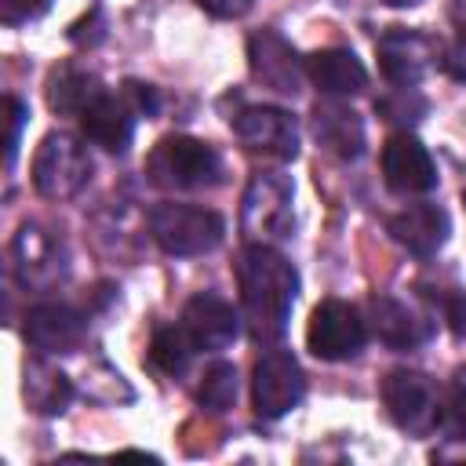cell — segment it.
Instances as JSON below:
<instances>
[{
  "label": "cell",
  "instance_id": "obj_1",
  "mask_svg": "<svg viewBox=\"0 0 466 466\" xmlns=\"http://www.w3.org/2000/svg\"><path fill=\"white\" fill-rule=\"evenodd\" d=\"M240 280V309L251 339L273 342L288 331L291 306L299 295L295 266L273 244H251L237 262Z\"/></svg>",
  "mask_w": 466,
  "mask_h": 466
},
{
  "label": "cell",
  "instance_id": "obj_11",
  "mask_svg": "<svg viewBox=\"0 0 466 466\" xmlns=\"http://www.w3.org/2000/svg\"><path fill=\"white\" fill-rule=\"evenodd\" d=\"M248 66L251 76L277 95H295L306 73V62L277 29H258L248 36Z\"/></svg>",
  "mask_w": 466,
  "mask_h": 466
},
{
  "label": "cell",
  "instance_id": "obj_24",
  "mask_svg": "<svg viewBox=\"0 0 466 466\" xmlns=\"http://www.w3.org/2000/svg\"><path fill=\"white\" fill-rule=\"evenodd\" d=\"M237 400V368L229 360H215L197 386V404L211 415H222L226 408H233Z\"/></svg>",
  "mask_w": 466,
  "mask_h": 466
},
{
  "label": "cell",
  "instance_id": "obj_34",
  "mask_svg": "<svg viewBox=\"0 0 466 466\" xmlns=\"http://www.w3.org/2000/svg\"><path fill=\"white\" fill-rule=\"evenodd\" d=\"M386 4H393V7H415L419 0H386Z\"/></svg>",
  "mask_w": 466,
  "mask_h": 466
},
{
  "label": "cell",
  "instance_id": "obj_28",
  "mask_svg": "<svg viewBox=\"0 0 466 466\" xmlns=\"http://www.w3.org/2000/svg\"><path fill=\"white\" fill-rule=\"evenodd\" d=\"M29 109L18 95H7V167L15 164V153H18V138H22V124H25Z\"/></svg>",
  "mask_w": 466,
  "mask_h": 466
},
{
  "label": "cell",
  "instance_id": "obj_18",
  "mask_svg": "<svg viewBox=\"0 0 466 466\" xmlns=\"http://www.w3.org/2000/svg\"><path fill=\"white\" fill-rule=\"evenodd\" d=\"M313 138L324 153L339 160H357L364 153V120L357 109L342 102H317L313 106Z\"/></svg>",
  "mask_w": 466,
  "mask_h": 466
},
{
  "label": "cell",
  "instance_id": "obj_5",
  "mask_svg": "<svg viewBox=\"0 0 466 466\" xmlns=\"http://www.w3.org/2000/svg\"><path fill=\"white\" fill-rule=\"evenodd\" d=\"M91 153L87 146L69 131L44 135L36 157H33V186L47 200H69L91 182Z\"/></svg>",
  "mask_w": 466,
  "mask_h": 466
},
{
  "label": "cell",
  "instance_id": "obj_26",
  "mask_svg": "<svg viewBox=\"0 0 466 466\" xmlns=\"http://www.w3.org/2000/svg\"><path fill=\"white\" fill-rule=\"evenodd\" d=\"M441 426L451 437L466 441V364L455 368V375H451V386H448V397H444V411H441Z\"/></svg>",
  "mask_w": 466,
  "mask_h": 466
},
{
  "label": "cell",
  "instance_id": "obj_7",
  "mask_svg": "<svg viewBox=\"0 0 466 466\" xmlns=\"http://www.w3.org/2000/svg\"><path fill=\"white\" fill-rule=\"evenodd\" d=\"M368 342V320L357 313V306L342 299H324L306 324V346L320 360H346L357 357Z\"/></svg>",
  "mask_w": 466,
  "mask_h": 466
},
{
  "label": "cell",
  "instance_id": "obj_30",
  "mask_svg": "<svg viewBox=\"0 0 466 466\" xmlns=\"http://www.w3.org/2000/svg\"><path fill=\"white\" fill-rule=\"evenodd\" d=\"M211 18H244L255 0H197Z\"/></svg>",
  "mask_w": 466,
  "mask_h": 466
},
{
  "label": "cell",
  "instance_id": "obj_21",
  "mask_svg": "<svg viewBox=\"0 0 466 466\" xmlns=\"http://www.w3.org/2000/svg\"><path fill=\"white\" fill-rule=\"evenodd\" d=\"M22 393L36 415H62L73 400V382L55 364H47L44 357H33V360H25Z\"/></svg>",
  "mask_w": 466,
  "mask_h": 466
},
{
  "label": "cell",
  "instance_id": "obj_12",
  "mask_svg": "<svg viewBox=\"0 0 466 466\" xmlns=\"http://www.w3.org/2000/svg\"><path fill=\"white\" fill-rule=\"evenodd\" d=\"M11 262L22 288L47 291L66 277V255L55 237H47L40 226H22L11 240Z\"/></svg>",
  "mask_w": 466,
  "mask_h": 466
},
{
  "label": "cell",
  "instance_id": "obj_15",
  "mask_svg": "<svg viewBox=\"0 0 466 466\" xmlns=\"http://www.w3.org/2000/svg\"><path fill=\"white\" fill-rule=\"evenodd\" d=\"M182 328L193 339L197 350H226L229 342H237L240 335V313L215 291H197L186 306H182Z\"/></svg>",
  "mask_w": 466,
  "mask_h": 466
},
{
  "label": "cell",
  "instance_id": "obj_25",
  "mask_svg": "<svg viewBox=\"0 0 466 466\" xmlns=\"http://www.w3.org/2000/svg\"><path fill=\"white\" fill-rule=\"evenodd\" d=\"M375 109H379L386 120H393V124H415V120H422V113H426V98L415 95V87H393V95L379 98Z\"/></svg>",
  "mask_w": 466,
  "mask_h": 466
},
{
  "label": "cell",
  "instance_id": "obj_19",
  "mask_svg": "<svg viewBox=\"0 0 466 466\" xmlns=\"http://www.w3.org/2000/svg\"><path fill=\"white\" fill-rule=\"evenodd\" d=\"M306 76L313 80L317 91L331 95V98H346V95H360L368 87V69L364 62L350 51V47H324L313 51L306 58Z\"/></svg>",
  "mask_w": 466,
  "mask_h": 466
},
{
  "label": "cell",
  "instance_id": "obj_2",
  "mask_svg": "<svg viewBox=\"0 0 466 466\" xmlns=\"http://www.w3.org/2000/svg\"><path fill=\"white\" fill-rule=\"evenodd\" d=\"M146 175L160 189H211L222 182V157L211 142L189 135H167L153 146L146 160Z\"/></svg>",
  "mask_w": 466,
  "mask_h": 466
},
{
  "label": "cell",
  "instance_id": "obj_16",
  "mask_svg": "<svg viewBox=\"0 0 466 466\" xmlns=\"http://www.w3.org/2000/svg\"><path fill=\"white\" fill-rule=\"evenodd\" d=\"M368 324H371V335L390 350H415L433 339V320L393 295L368 299Z\"/></svg>",
  "mask_w": 466,
  "mask_h": 466
},
{
  "label": "cell",
  "instance_id": "obj_27",
  "mask_svg": "<svg viewBox=\"0 0 466 466\" xmlns=\"http://www.w3.org/2000/svg\"><path fill=\"white\" fill-rule=\"evenodd\" d=\"M51 7V0H0V22L4 25H25L40 18Z\"/></svg>",
  "mask_w": 466,
  "mask_h": 466
},
{
  "label": "cell",
  "instance_id": "obj_13",
  "mask_svg": "<svg viewBox=\"0 0 466 466\" xmlns=\"http://www.w3.org/2000/svg\"><path fill=\"white\" fill-rule=\"evenodd\" d=\"M382 178L400 197L430 193L437 186V164L415 135L400 131V135H390L382 146Z\"/></svg>",
  "mask_w": 466,
  "mask_h": 466
},
{
  "label": "cell",
  "instance_id": "obj_3",
  "mask_svg": "<svg viewBox=\"0 0 466 466\" xmlns=\"http://www.w3.org/2000/svg\"><path fill=\"white\" fill-rule=\"evenodd\" d=\"M240 229L251 244L288 240L295 229V186L277 171L251 175L240 200Z\"/></svg>",
  "mask_w": 466,
  "mask_h": 466
},
{
  "label": "cell",
  "instance_id": "obj_23",
  "mask_svg": "<svg viewBox=\"0 0 466 466\" xmlns=\"http://www.w3.org/2000/svg\"><path fill=\"white\" fill-rule=\"evenodd\" d=\"M193 353H197V346H193V339L186 335L182 324L157 328V335H153V342H149V364H153L157 371L171 375V379H178V375L189 368Z\"/></svg>",
  "mask_w": 466,
  "mask_h": 466
},
{
  "label": "cell",
  "instance_id": "obj_31",
  "mask_svg": "<svg viewBox=\"0 0 466 466\" xmlns=\"http://www.w3.org/2000/svg\"><path fill=\"white\" fill-rule=\"evenodd\" d=\"M127 95H131V102H135V109H138V113H146V116H153V113L160 109V98H157V87H149V84H127Z\"/></svg>",
  "mask_w": 466,
  "mask_h": 466
},
{
  "label": "cell",
  "instance_id": "obj_6",
  "mask_svg": "<svg viewBox=\"0 0 466 466\" xmlns=\"http://www.w3.org/2000/svg\"><path fill=\"white\" fill-rule=\"evenodd\" d=\"M382 404L390 419L415 437H426L430 430H437L444 411V397L437 382L415 368H397L382 379Z\"/></svg>",
  "mask_w": 466,
  "mask_h": 466
},
{
  "label": "cell",
  "instance_id": "obj_22",
  "mask_svg": "<svg viewBox=\"0 0 466 466\" xmlns=\"http://www.w3.org/2000/svg\"><path fill=\"white\" fill-rule=\"evenodd\" d=\"M102 91H106V87L98 84L95 73L62 66V69H55L51 80H47V106H51L55 113H73V116H80Z\"/></svg>",
  "mask_w": 466,
  "mask_h": 466
},
{
  "label": "cell",
  "instance_id": "obj_14",
  "mask_svg": "<svg viewBox=\"0 0 466 466\" xmlns=\"http://www.w3.org/2000/svg\"><path fill=\"white\" fill-rule=\"evenodd\" d=\"M25 342L51 357V353H73L80 350L84 335H87V320L80 309L66 306V302H40L25 313Z\"/></svg>",
  "mask_w": 466,
  "mask_h": 466
},
{
  "label": "cell",
  "instance_id": "obj_20",
  "mask_svg": "<svg viewBox=\"0 0 466 466\" xmlns=\"http://www.w3.org/2000/svg\"><path fill=\"white\" fill-rule=\"evenodd\" d=\"M80 131L87 142L109 149V153H124L135 138V116L127 109V102H120L116 95L102 91L84 113H80Z\"/></svg>",
  "mask_w": 466,
  "mask_h": 466
},
{
  "label": "cell",
  "instance_id": "obj_29",
  "mask_svg": "<svg viewBox=\"0 0 466 466\" xmlns=\"http://www.w3.org/2000/svg\"><path fill=\"white\" fill-rule=\"evenodd\" d=\"M441 66H444V73L451 76V80H459V84H466V29L444 47V58H441Z\"/></svg>",
  "mask_w": 466,
  "mask_h": 466
},
{
  "label": "cell",
  "instance_id": "obj_8",
  "mask_svg": "<svg viewBox=\"0 0 466 466\" xmlns=\"http://www.w3.org/2000/svg\"><path fill=\"white\" fill-rule=\"evenodd\" d=\"M306 393V375L291 350H266L255 360L251 375V404L258 419H280L288 415Z\"/></svg>",
  "mask_w": 466,
  "mask_h": 466
},
{
  "label": "cell",
  "instance_id": "obj_10",
  "mask_svg": "<svg viewBox=\"0 0 466 466\" xmlns=\"http://www.w3.org/2000/svg\"><path fill=\"white\" fill-rule=\"evenodd\" d=\"M379 55V69L393 87H419L422 76L430 73V66L437 62V44L433 36L419 33V29H386L375 44Z\"/></svg>",
  "mask_w": 466,
  "mask_h": 466
},
{
  "label": "cell",
  "instance_id": "obj_17",
  "mask_svg": "<svg viewBox=\"0 0 466 466\" xmlns=\"http://www.w3.org/2000/svg\"><path fill=\"white\" fill-rule=\"evenodd\" d=\"M386 229H390V237H393L404 251H411L415 258H433V255L444 248L448 233H451V218H448V211L437 208V204H411V208L397 211Z\"/></svg>",
  "mask_w": 466,
  "mask_h": 466
},
{
  "label": "cell",
  "instance_id": "obj_4",
  "mask_svg": "<svg viewBox=\"0 0 466 466\" xmlns=\"http://www.w3.org/2000/svg\"><path fill=\"white\" fill-rule=\"evenodd\" d=\"M149 233L160 244V251L167 255H208L222 244L226 237V222L218 211L200 208V204H157L149 211Z\"/></svg>",
  "mask_w": 466,
  "mask_h": 466
},
{
  "label": "cell",
  "instance_id": "obj_32",
  "mask_svg": "<svg viewBox=\"0 0 466 466\" xmlns=\"http://www.w3.org/2000/svg\"><path fill=\"white\" fill-rule=\"evenodd\" d=\"M444 317L459 339H466V295H448L444 299Z\"/></svg>",
  "mask_w": 466,
  "mask_h": 466
},
{
  "label": "cell",
  "instance_id": "obj_33",
  "mask_svg": "<svg viewBox=\"0 0 466 466\" xmlns=\"http://www.w3.org/2000/svg\"><path fill=\"white\" fill-rule=\"evenodd\" d=\"M451 11H455V18H462V22H466V0H455V4H451Z\"/></svg>",
  "mask_w": 466,
  "mask_h": 466
},
{
  "label": "cell",
  "instance_id": "obj_9",
  "mask_svg": "<svg viewBox=\"0 0 466 466\" xmlns=\"http://www.w3.org/2000/svg\"><path fill=\"white\" fill-rule=\"evenodd\" d=\"M237 142L262 160H295L299 153V124L280 106H248L233 116Z\"/></svg>",
  "mask_w": 466,
  "mask_h": 466
}]
</instances>
